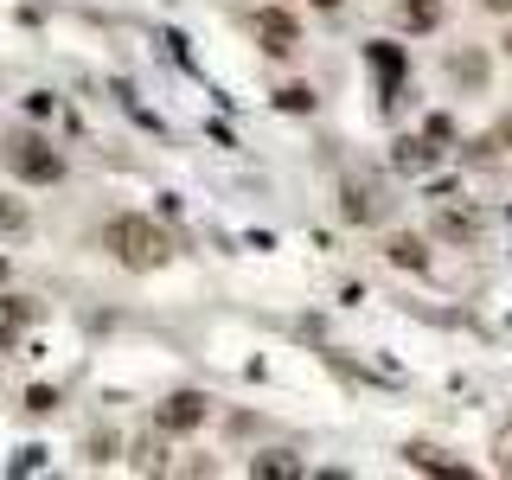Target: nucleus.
Returning a JSON list of instances; mask_svg holds the SVG:
<instances>
[{
  "label": "nucleus",
  "mask_w": 512,
  "mask_h": 480,
  "mask_svg": "<svg viewBox=\"0 0 512 480\" xmlns=\"http://www.w3.org/2000/svg\"><path fill=\"white\" fill-rule=\"evenodd\" d=\"M391 263L397 269H429V250L416 244V237H391Z\"/></svg>",
  "instance_id": "5"
},
{
  "label": "nucleus",
  "mask_w": 512,
  "mask_h": 480,
  "mask_svg": "<svg viewBox=\"0 0 512 480\" xmlns=\"http://www.w3.org/2000/svg\"><path fill=\"white\" fill-rule=\"evenodd\" d=\"M7 167L20 173V180H32V186H58L64 180V154L45 148L39 135H7Z\"/></svg>",
  "instance_id": "2"
},
{
  "label": "nucleus",
  "mask_w": 512,
  "mask_h": 480,
  "mask_svg": "<svg viewBox=\"0 0 512 480\" xmlns=\"http://www.w3.org/2000/svg\"><path fill=\"white\" fill-rule=\"evenodd\" d=\"M314 7H340V0H314Z\"/></svg>",
  "instance_id": "12"
},
{
  "label": "nucleus",
  "mask_w": 512,
  "mask_h": 480,
  "mask_svg": "<svg viewBox=\"0 0 512 480\" xmlns=\"http://www.w3.org/2000/svg\"><path fill=\"white\" fill-rule=\"evenodd\" d=\"M487 7H493V13H512V0H487Z\"/></svg>",
  "instance_id": "10"
},
{
  "label": "nucleus",
  "mask_w": 512,
  "mask_h": 480,
  "mask_svg": "<svg viewBox=\"0 0 512 480\" xmlns=\"http://www.w3.org/2000/svg\"><path fill=\"white\" fill-rule=\"evenodd\" d=\"M404 20L410 26H442V7L436 0H404Z\"/></svg>",
  "instance_id": "6"
},
{
  "label": "nucleus",
  "mask_w": 512,
  "mask_h": 480,
  "mask_svg": "<svg viewBox=\"0 0 512 480\" xmlns=\"http://www.w3.org/2000/svg\"><path fill=\"white\" fill-rule=\"evenodd\" d=\"M103 244H109V256H116L122 269H160V263L173 256L167 231H160L154 218H141V212L109 218V224H103Z\"/></svg>",
  "instance_id": "1"
},
{
  "label": "nucleus",
  "mask_w": 512,
  "mask_h": 480,
  "mask_svg": "<svg viewBox=\"0 0 512 480\" xmlns=\"http://www.w3.org/2000/svg\"><path fill=\"white\" fill-rule=\"evenodd\" d=\"M154 423H160V429H199V423H205V397H199V391L167 397V404L154 410Z\"/></svg>",
  "instance_id": "4"
},
{
  "label": "nucleus",
  "mask_w": 512,
  "mask_h": 480,
  "mask_svg": "<svg viewBox=\"0 0 512 480\" xmlns=\"http://www.w3.org/2000/svg\"><path fill=\"white\" fill-rule=\"evenodd\" d=\"M7 276H13V263H7V256H0V282H7Z\"/></svg>",
  "instance_id": "11"
},
{
  "label": "nucleus",
  "mask_w": 512,
  "mask_h": 480,
  "mask_svg": "<svg viewBox=\"0 0 512 480\" xmlns=\"http://www.w3.org/2000/svg\"><path fill=\"white\" fill-rule=\"evenodd\" d=\"M20 231H26V205L0 199V237H20Z\"/></svg>",
  "instance_id": "8"
},
{
  "label": "nucleus",
  "mask_w": 512,
  "mask_h": 480,
  "mask_svg": "<svg viewBox=\"0 0 512 480\" xmlns=\"http://www.w3.org/2000/svg\"><path fill=\"white\" fill-rule=\"evenodd\" d=\"M52 404H58V391H45V384H39V391H32V397H26V410H39V416H45V410H52Z\"/></svg>",
  "instance_id": "9"
},
{
  "label": "nucleus",
  "mask_w": 512,
  "mask_h": 480,
  "mask_svg": "<svg viewBox=\"0 0 512 480\" xmlns=\"http://www.w3.org/2000/svg\"><path fill=\"white\" fill-rule=\"evenodd\" d=\"M256 39H263L269 58H288L301 45V32H295V20H288L282 7H263V13H256Z\"/></svg>",
  "instance_id": "3"
},
{
  "label": "nucleus",
  "mask_w": 512,
  "mask_h": 480,
  "mask_svg": "<svg viewBox=\"0 0 512 480\" xmlns=\"http://www.w3.org/2000/svg\"><path fill=\"white\" fill-rule=\"evenodd\" d=\"M372 64L384 71V84H397V77H404V58H397V45H372Z\"/></svg>",
  "instance_id": "7"
}]
</instances>
